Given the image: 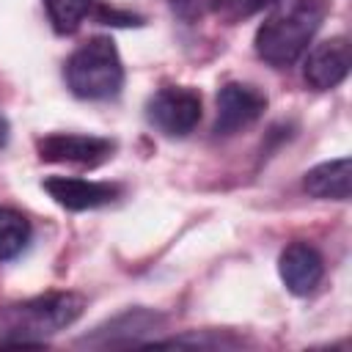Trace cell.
I'll use <instances>...</instances> for the list:
<instances>
[{
  "label": "cell",
  "instance_id": "6da1fadb",
  "mask_svg": "<svg viewBox=\"0 0 352 352\" xmlns=\"http://www.w3.org/2000/svg\"><path fill=\"white\" fill-rule=\"evenodd\" d=\"M330 14V0H280L256 30V55L275 69L292 66Z\"/></svg>",
  "mask_w": 352,
  "mask_h": 352
},
{
  "label": "cell",
  "instance_id": "7a4b0ae2",
  "mask_svg": "<svg viewBox=\"0 0 352 352\" xmlns=\"http://www.w3.org/2000/svg\"><path fill=\"white\" fill-rule=\"evenodd\" d=\"M85 311V297L77 292H47L0 308L3 344H41L50 336L74 324Z\"/></svg>",
  "mask_w": 352,
  "mask_h": 352
},
{
  "label": "cell",
  "instance_id": "3957f363",
  "mask_svg": "<svg viewBox=\"0 0 352 352\" xmlns=\"http://www.w3.org/2000/svg\"><path fill=\"white\" fill-rule=\"evenodd\" d=\"M66 85L80 99H113L124 85V63L121 55L107 36H94L82 41L63 66Z\"/></svg>",
  "mask_w": 352,
  "mask_h": 352
},
{
  "label": "cell",
  "instance_id": "277c9868",
  "mask_svg": "<svg viewBox=\"0 0 352 352\" xmlns=\"http://www.w3.org/2000/svg\"><path fill=\"white\" fill-rule=\"evenodd\" d=\"M146 118L168 138L190 135L201 121V94L187 85L160 88L146 102Z\"/></svg>",
  "mask_w": 352,
  "mask_h": 352
},
{
  "label": "cell",
  "instance_id": "5b68a950",
  "mask_svg": "<svg viewBox=\"0 0 352 352\" xmlns=\"http://www.w3.org/2000/svg\"><path fill=\"white\" fill-rule=\"evenodd\" d=\"M36 151L44 162H69V165H102L113 157L116 143L99 135L80 132H52L36 140Z\"/></svg>",
  "mask_w": 352,
  "mask_h": 352
},
{
  "label": "cell",
  "instance_id": "8992f818",
  "mask_svg": "<svg viewBox=\"0 0 352 352\" xmlns=\"http://www.w3.org/2000/svg\"><path fill=\"white\" fill-rule=\"evenodd\" d=\"M267 110V96L248 82H226L217 91L214 135H234L256 124Z\"/></svg>",
  "mask_w": 352,
  "mask_h": 352
},
{
  "label": "cell",
  "instance_id": "52a82bcc",
  "mask_svg": "<svg viewBox=\"0 0 352 352\" xmlns=\"http://www.w3.org/2000/svg\"><path fill=\"white\" fill-rule=\"evenodd\" d=\"M47 195L69 209V212H85V209H99L113 204L121 195L118 184L110 182H91V179H77V176H50L41 182Z\"/></svg>",
  "mask_w": 352,
  "mask_h": 352
},
{
  "label": "cell",
  "instance_id": "ba28073f",
  "mask_svg": "<svg viewBox=\"0 0 352 352\" xmlns=\"http://www.w3.org/2000/svg\"><path fill=\"white\" fill-rule=\"evenodd\" d=\"M349 66H352V52L346 36H333L308 52L302 77L314 91H330L346 80Z\"/></svg>",
  "mask_w": 352,
  "mask_h": 352
},
{
  "label": "cell",
  "instance_id": "9c48e42d",
  "mask_svg": "<svg viewBox=\"0 0 352 352\" xmlns=\"http://www.w3.org/2000/svg\"><path fill=\"white\" fill-rule=\"evenodd\" d=\"M278 272H280L283 286L292 294L305 297V294H311L322 283L324 261H322V253L314 245H308V242H292L280 253V258H278Z\"/></svg>",
  "mask_w": 352,
  "mask_h": 352
},
{
  "label": "cell",
  "instance_id": "30bf717a",
  "mask_svg": "<svg viewBox=\"0 0 352 352\" xmlns=\"http://www.w3.org/2000/svg\"><path fill=\"white\" fill-rule=\"evenodd\" d=\"M349 179H352L349 160L338 157V160H327V162H319L316 168H311L302 176V187L314 198L346 201L349 198Z\"/></svg>",
  "mask_w": 352,
  "mask_h": 352
},
{
  "label": "cell",
  "instance_id": "8fae6325",
  "mask_svg": "<svg viewBox=\"0 0 352 352\" xmlns=\"http://www.w3.org/2000/svg\"><path fill=\"white\" fill-rule=\"evenodd\" d=\"M30 236H33L30 220L11 206H0V261H11L22 256L25 248L30 245Z\"/></svg>",
  "mask_w": 352,
  "mask_h": 352
},
{
  "label": "cell",
  "instance_id": "7c38bea8",
  "mask_svg": "<svg viewBox=\"0 0 352 352\" xmlns=\"http://www.w3.org/2000/svg\"><path fill=\"white\" fill-rule=\"evenodd\" d=\"M47 8V16L58 33H74L82 19L91 14L94 0H41Z\"/></svg>",
  "mask_w": 352,
  "mask_h": 352
},
{
  "label": "cell",
  "instance_id": "4fadbf2b",
  "mask_svg": "<svg viewBox=\"0 0 352 352\" xmlns=\"http://www.w3.org/2000/svg\"><path fill=\"white\" fill-rule=\"evenodd\" d=\"M280 0H217V11H223L228 19H245L250 14H258L267 6H275Z\"/></svg>",
  "mask_w": 352,
  "mask_h": 352
},
{
  "label": "cell",
  "instance_id": "5bb4252c",
  "mask_svg": "<svg viewBox=\"0 0 352 352\" xmlns=\"http://www.w3.org/2000/svg\"><path fill=\"white\" fill-rule=\"evenodd\" d=\"M170 8L184 19H198L217 8V0H170Z\"/></svg>",
  "mask_w": 352,
  "mask_h": 352
},
{
  "label": "cell",
  "instance_id": "9a60e30c",
  "mask_svg": "<svg viewBox=\"0 0 352 352\" xmlns=\"http://www.w3.org/2000/svg\"><path fill=\"white\" fill-rule=\"evenodd\" d=\"M6 138H8V126H6V121H3V116H0V146L6 143Z\"/></svg>",
  "mask_w": 352,
  "mask_h": 352
}]
</instances>
